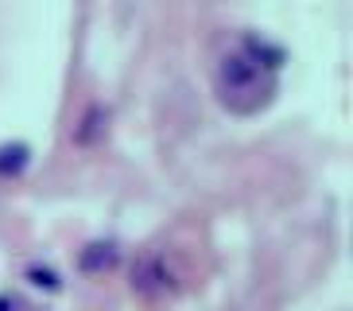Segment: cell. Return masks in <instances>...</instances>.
I'll return each instance as SVG.
<instances>
[{
  "label": "cell",
  "mask_w": 353,
  "mask_h": 311,
  "mask_svg": "<svg viewBox=\"0 0 353 311\" xmlns=\"http://www.w3.org/2000/svg\"><path fill=\"white\" fill-rule=\"evenodd\" d=\"M218 82H221V97L233 109H245V93H249V109H256V105L268 102V90H272V82H264L260 66L249 62L245 55H225L221 59Z\"/></svg>",
  "instance_id": "1"
},
{
  "label": "cell",
  "mask_w": 353,
  "mask_h": 311,
  "mask_svg": "<svg viewBox=\"0 0 353 311\" xmlns=\"http://www.w3.org/2000/svg\"><path fill=\"white\" fill-rule=\"evenodd\" d=\"M132 288L144 292V296H156V292L171 288V272H167V261L163 257H144L140 265L132 269Z\"/></svg>",
  "instance_id": "2"
},
{
  "label": "cell",
  "mask_w": 353,
  "mask_h": 311,
  "mask_svg": "<svg viewBox=\"0 0 353 311\" xmlns=\"http://www.w3.org/2000/svg\"><path fill=\"white\" fill-rule=\"evenodd\" d=\"M105 121H109V113H105L101 105H94V109H85L82 124L74 129V140H78V144H94L97 136L105 133Z\"/></svg>",
  "instance_id": "3"
},
{
  "label": "cell",
  "mask_w": 353,
  "mask_h": 311,
  "mask_svg": "<svg viewBox=\"0 0 353 311\" xmlns=\"http://www.w3.org/2000/svg\"><path fill=\"white\" fill-rule=\"evenodd\" d=\"M113 261H117V249L97 241V245H90V249L82 253V269H85V272H97V269H109Z\"/></svg>",
  "instance_id": "4"
},
{
  "label": "cell",
  "mask_w": 353,
  "mask_h": 311,
  "mask_svg": "<svg viewBox=\"0 0 353 311\" xmlns=\"http://www.w3.org/2000/svg\"><path fill=\"white\" fill-rule=\"evenodd\" d=\"M28 164V144H4L0 148V176H12Z\"/></svg>",
  "instance_id": "5"
},
{
  "label": "cell",
  "mask_w": 353,
  "mask_h": 311,
  "mask_svg": "<svg viewBox=\"0 0 353 311\" xmlns=\"http://www.w3.org/2000/svg\"><path fill=\"white\" fill-rule=\"evenodd\" d=\"M32 280H35V284H43V288H54V284H59L51 269H32Z\"/></svg>",
  "instance_id": "6"
},
{
  "label": "cell",
  "mask_w": 353,
  "mask_h": 311,
  "mask_svg": "<svg viewBox=\"0 0 353 311\" xmlns=\"http://www.w3.org/2000/svg\"><path fill=\"white\" fill-rule=\"evenodd\" d=\"M0 311H12V303H8V300H0Z\"/></svg>",
  "instance_id": "7"
}]
</instances>
